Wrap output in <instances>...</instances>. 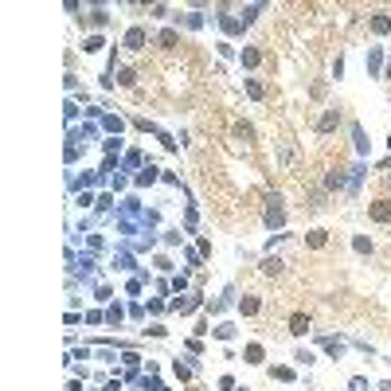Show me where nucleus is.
<instances>
[{"label": "nucleus", "mask_w": 391, "mask_h": 391, "mask_svg": "<svg viewBox=\"0 0 391 391\" xmlns=\"http://www.w3.org/2000/svg\"><path fill=\"white\" fill-rule=\"evenodd\" d=\"M262 270H266V274H282V262H278V258H266Z\"/></svg>", "instance_id": "4"}, {"label": "nucleus", "mask_w": 391, "mask_h": 391, "mask_svg": "<svg viewBox=\"0 0 391 391\" xmlns=\"http://www.w3.org/2000/svg\"><path fill=\"white\" fill-rule=\"evenodd\" d=\"M372 28H375V32H387V28H391V20H387V16H383V12H379V16H375V20H372Z\"/></svg>", "instance_id": "5"}, {"label": "nucleus", "mask_w": 391, "mask_h": 391, "mask_svg": "<svg viewBox=\"0 0 391 391\" xmlns=\"http://www.w3.org/2000/svg\"><path fill=\"white\" fill-rule=\"evenodd\" d=\"M141 39H145L141 32H129V39H125V43H129V51H137V47H141Z\"/></svg>", "instance_id": "6"}, {"label": "nucleus", "mask_w": 391, "mask_h": 391, "mask_svg": "<svg viewBox=\"0 0 391 391\" xmlns=\"http://www.w3.org/2000/svg\"><path fill=\"white\" fill-rule=\"evenodd\" d=\"M309 246H325V231H313L309 235Z\"/></svg>", "instance_id": "8"}, {"label": "nucleus", "mask_w": 391, "mask_h": 391, "mask_svg": "<svg viewBox=\"0 0 391 391\" xmlns=\"http://www.w3.org/2000/svg\"><path fill=\"white\" fill-rule=\"evenodd\" d=\"M278 204H282V200L274 196V200H270V211H266V219H270V223H282V207H278Z\"/></svg>", "instance_id": "2"}, {"label": "nucleus", "mask_w": 391, "mask_h": 391, "mask_svg": "<svg viewBox=\"0 0 391 391\" xmlns=\"http://www.w3.org/2000/svg\"><path fill=\"white\" fill-rule=\"evenodd\" d=\"M372 219L387 223V219H391V200H375V204H372Z\"/></svg>", "instance_id": "1"}, {"label": "nucleus", "mask_w": 391, "mask_h": 391, "mask_svg": "<svg viewBox=\"0 0 391 391\" xmlns=\"http://www.w3.org/2000/svg\"><path fill=\"white\" fill-rule=\"evenodd\" d=\"M333 125H336V113H325V117H321V125H317V129H321V133H325V129H333Z\"/></svg>", "instance_id": "7"}, {"label": "nucleus", "mask_w": 391, "mask_h": 391, "mask_svg": "<svg viewBox=\"0 0 391 391\" xmlns=\"http://www.w3.org/2000/svg\"><path fill=\"white\" fill-rule=\"evenodd\" d=\"M290 329H294V333H305V329H309V317H301V313H298V317L290 321Z\"/></svg>", "instance_id": "3"}]
</instances>
